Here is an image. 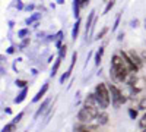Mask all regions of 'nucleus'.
I'll return each mask as SVG.
<instances>
[{
    "instance_id": "obj_1",
    "label": "nucleus",
    "mask_w": 146,
    "mask_h": 132,
    "mask_svg": "<svg viewBox=\"0 0 146 132\" xmlns=\"http://www.w3.org/2000/svg\"><path fill=\"white\" fill-rule=\"evenodd\" d=\"M95 97L100 104V109H102V110H105L110 106V103H111V92H110V88L104 82H100L95 87Z\"/></svg>"
},
{
    "instance_id": "obj_2",
    "label": "nucleus",
    "mask_w": 146,
    "mask_h": 132,
    "mask_svg": "<svg viewBox=\"0 0 146 132\" xmlns=\"http://www.w3.org/2000/svg\"><path fill=\"white\" fill-rule=\"evenodd\" d=\"M98 115H100L98 106H88V104H85L82 109L79 110V113H78V121L80 123H91L92 121H95Z\"/></svg>"
},
{
    "instance_id": "obj_3",
    "label": "nucleus",
    "mask_w": 146,
    "mask_h": 132,
    "mask_svg": "<svg viewBox=\"0 0 146 132\" xmlns=\"http://www.w3.org/2000/svg\"><path fill=\"white\" fill-rule=\"evenodd\" d=\"M108 88H110V92H111V103H113V106L115 107V109H118L121 104L126 103V97L115 85H110Z\"/></svg>"
},
{
    "instance_id": "obj_4",
    "label": "nucleus",
    "mask_w": 146,
    "mask_h": 132,
    "mask_svg": "<svg viewBox=\"0 0 146 132\" xmlns=\"http://www.w3.org/2000/svg\"><path fill=\"white\" fill-rule=\"evenodd\" d=\"M76 59H78V53L75 52V53H73L72 54V63H70V66H69V70L66 72V74L62 76V78H60V84H63L69 76H70V74H72V69H73V66H75V63H76Z\"/></svg>"
},
{
    "instance_id": "obj_5",
    "label": "nucleus",
    "mask_w": 146,
    "mask_h": 132,
    "mask_svg": "<svg viewBox=\"0 0 146 132\" xmlns=\"http://www.w3.org/2000/svg\"><path fill=\"white\" fill-rule=\"evenodd\" d=\"M47 90H48V84H44V85H42V88L38 91V92H36V95H35V97H34V103H36V101H40L42 97H44V94L47 92Z\"/></svg>"
},
{
    "instance_id": "obj_6",
    "label": "nucleus",
    "mask_w": 146,
    "mask_h": 132,
    "mask_svg": "<svg viewBox=\"0 0 146 132\" xmlns=\"http://www.w3.org/2000/svg\"><path fill=\"white\" fill-rule=\"evenodd\" d=\"M27 94H28V87H23V88H22V91H21V92L18 94V97H16V98H15L13 101H15L16 104L22 103L23 100H25V97H27Z\"/></svg>"
},
{
    "instance_id": "obj_7",
    "label": "nucleus",
    "mask_w": 146,
    "mask_h": 132,
    "mask_svg": "<svg viewBox=\"0 0 146 132\" xmlns=\"http://www.w3.org/2000/svg\"><path fill=\"white\" fill-rule=\"evenodd\" d=\"M96 122H98V125L108 123V115L107 113H100L98 116H96Z\"/></svg>"
},
{
    "instance_id": "obj_8",
    "label": "nucleus",
    "mask_w": 146,
    "mask_h": 132,
    "mask_svg": "<svg viewBox=\"0 0 146 132\" xmlns=\"http://www.w3.org/2000/svg\"><path fill=\"white\" fill-rule=\"evenodd\" d=\"M48 104H50V98H47V100H45V101H44V103L41 104V107H40L38 110H36V113L34 115V117H35V119H38V117H40V115H41V113H42V112L45 110V107H47Z\"/></svg>"
},
{
    "instance_id": "obj_9",
    "label": "nucleus",
    "mask_w": 146,
    "mask_h": 132,
    "mask_svg": "<svg viewBox=\"0 0 146 132\" xmlns=\"http://www.w3.org/2000/svg\"><path fill=\"white\" fill-rule=\"evenodd\" d=\"M102 54H104V47H100V50L96 52V54H95V65L96 66H100V63L102 60Z\"/></svg>"
},
{
    "instance_id": "obj_10",
    "label": "nucleus",
    "mask_w": 146,
    "mask_h": 132,
    "mask_svg": "<svg viewBox=\"0 0 146 132\" xmlns=\"http://www.w3.org/2000/svg\"><path fill=\"white\" fill-rule=\"evenodd\" d=\"M79 25H80V19L78 18V19H76V23H75V27H73V31H72V38H73V40H76V38H78V34H79Z\"/></svg>"
},
{
    "instance_id": "obj_11",
    "label": "nucleus",
    "mask_w": 146,
    "mask_h": 132,
    "mask_svg": "<svg viewBox=\"0 0 146 132\" xmlns=\"http://www.w3.org/2000/svg\"><path fill=\"white\" fill-rule=\"evenodd\" d=\"M129 54H130V57H131V60L135 62V63H136L139 68H140V66H142V59H140V57H139V56H137L135 52H130Z\"/></svg>"
},
{
    "instance_id": "obj_12",
    "label": "nucleus",
    "mask_w": 146,
    "mask_h": 132,
    "mask_svg": "<svg viewBox=\"0 0 146 132\" xmlns=\"http://www.w3.org/2000/svg\"><path fill=\"white\" fill-rule=\"evenodd\" d=\"M62 59L63 57H57V60H56V63H54V66H53V69H51V76H54L56 74H57V70H58V68H60V63H62Z\"/></svg>"
},
{
    "instance_id": "obj_13",
    "label": "nucleus",
    "mask_w": 146,
    "mask_h": 132,
    "mask_svg": "<svg viewBox=\"0 0 146 132\" xmlns=\"http://www.w3.org/2000/svg\"><path fill=\"white\" fill-rule=\"evenodd\" d=\"M94 13H95V10H92L91 13H89V18H88V21H86V32L92 28V19H94Z\"/></svg>"
},
{
    "instance_id": "obj_14",
    "label": "nucleus",
    "mask_w": 146,
    "mask_h": 132,
    "mask_svg": "<svg viewBox=\"0 0 146 132\" xmlns=\"http://www.w3.org/2000/svg\"><path fill=\"white\" fill-rule=\"evenodd\" d=\"M16 129V123L12 122V123H7L3 126V132H10V131H15Z\"/></svg>"
},
{
    "instance_id": "obj_15",
    "label": "nucleus",
    "mask_w": 146,
    "mask_h": 132,
    "mask_svg": "<svg viewBox=\"0 0 146 132\" xmlns=\"http://www.w3.org/2000/svg\"><path fill=\"white\" fill-rule=\"evenodd\" d=\"M40 18H41V13H34L31 18H28V19H27V25H31V23H32L34 21L40 19Z\"/></svg>"
},
{
    "instance_id": "obj_16",
    "label": "nucleus",
    "mask_w": 146,
    "mask_h": 132,
    "mask_svg": "<svg viewBox=\"0 0 146 132\" xmlns=\"http://www.w3.org/2000/svg\"><path fill=\"white\" fill-rule=\"evenodd\" d=\"M114 3H115V0H110V2H108V5H107V7L104 9V15H107V13H108V12H110V10H111V9H113V6H114Z\"/></svg>"
},
{
    "instance_id": "obj_17",
    "label": "nucleus",
    "mask_w": 146,
    "mask_h": 132,
    "mask_svg": "<svg viewBox=\"0 0 146 132\" xmlns=\"http://www.w3.org/2000/svg\"><path fill=\"white\" fill-rule=\"evenodd\" d=\"M62 38H63V32L60 31V32L57 34V43H56V46L58 47V49H60V47H62Z\"/></svg>"
},
{
    "instance_id": "obj_18",
    "label": "nucleus",
    "mask_w": 146,
    "mask_h": 132,
    "mask_svg": "<svg viewBox=\"0 0 146 132\" xmlns=\"http://www.w3.org/2000/svg\"><path fill=\"white\" fill-rule=\"evenodd\" d=\"M16 87H19V88H23V87H27V81H23V79H16Z\"/></svg>"
},
{
    "instance_id": "obj_19",
    "label": "nucleus",
    "mask_w": 146,
    "mask_h": 132,
    "mask_svg": "<svg viewBox=\"0 0 146 132\" xmlns=\"http://www.w3.org/2000/svg\"><path fill=\"white\" fill-rule=\"evenodd\" d=\"M139 128H142V129H145L146 128V113L143 115V117L140 119V122H139Z\"/></svg>"
},
{
    "instance_id": "obj_20",
    "label": "nucleus",
    "mask_w": 146,
    "mask_h": 132,
    "mask_svg": "<svg viewBox=\"0 0 146 132\" xmlns=\"http://www.w3.org/2000/svg\"><path fill=\"white\" fill-rule=\"evenodd\" d=\"M139 109H140V110H145V109H146V95L140 100V103H139Z\"/></svg>"
},
{
    "instance_id": "obj_21",
    "label": "nucleus",
    "mask_w": 146,
    "mask_h": 132,
    "mask_svg": "<svg viewBox=\"0 0 146 132\" xmlns=\"http://www.w3.org/2000/svg\"><path fill=\"white\" fill-rule=\"evenodd\" d=\"M129 116H130V119H136L137 112H136L135 109H129Z\"/></svg>"
},
{
    "instance_id": "obj_22",
    "label": "nucleus",
    "mask_w": 146,
    "mask_h": 132,
    "mask_svg": "<svg viewBox=\"0 0 146 132\" xmlns=\"http://www.w3.org/2000/svg\"><path fill=\"white\" fill-rule=\"evenodd\" d=\"M25 35H28V29H27V28H23V29H21V31L18 32V37H21V38H23Z\"/></svg>"
},
{
    "instance_id": "obj_23",
    "label": "nucleus",
    "mask_w": 146,
    "mask_h": 132,
    "mask_svg": "<svg viewBox=\"0 0 146 132\" xmlns=\"http://www.w3.org/2000/svg\"><path fill=\"white\" fill-rule=\"evenodd\" d=\"M66 49H67L66 46H62V47H60V54H58L60 57H64V56H66Z\"/></svg>"
},
{
    "instance_id": "obj_24",
    "label": "nucleus",
    "mask_w": 146,
    "mask_h": 132,
    "mask_svg": "<svg viewBox=\"0 0 146 132\" xmlns=\"http://www.w3.org/2000/svg\"><path fill=\"white\" fill-rule=\"evenodd\" d=\"M22 117H23V112H21V113H19V115H18V116H16V117L13 119V122H15V123H18V122L21 121Z\"/></svg>"
},
{
    "instance_id": "obj_25",
    "label": "nucleus",
    "mask_w": 146,
    "mask_h": 132,
    "mask_svg": "<svg viewBox=\"0 0 146 132\" xmlns=\"http://www.w3.org/2000/svg\"><path fill=\"white\" fill-rule=\"evenodd\" d=\"M118 23H120V15L117 16V19H115V22H114V27H113V31H115V29L118 28Z\"/></svg>"
},
{
    "instance_id": "obj_26",
    "label": "nucleus",
    "mask_w": 146,
    "mask_h": 132,
    "mask_svg": "<svg viewBox=\"0 0 146 132\" xmlns=\"http://www.w3.org/2000/svg\"><path fill=\"white\" fill-rule=\"evenodd\" d=\"M107 31H108V29H107V28H104V29H102L98 35H96V38H102V35H105V32H107Z\"/></svg>"
},
{
    "instance_id": "obj_27",
    "label": "nucleus",
    "mask_w": 146,
    "mask_h": 132,
    "mask_svg": "<svg viewBox=\"0 0 146 132\" xmlns=\"http://www.w3.org/2000/svg\"><path fill=\"white\" fill-rule=\"evenodd\" d=\"M16 7H18V9H22V7H23V5H22L21 0H18V5H16Z\"/></svg>"
},
{
    "instance_id": "obj_28",
    "label": "nucleus",
    "mask_w": 146,
    "mask_h": 132,
    "mask_svg": "<svg viewBox=\"0 0 146 132\" xmlns=\"http://www.w3.org/2000/svg\"><path fill=\"white\" fill-rule=\"evenodd\" d=\"M123 37H124V32H120L118 37H117V40H123Z\"/></svg>"
},
{
    "instance_id": "obj_29",
    "label": "nucleus",
    "mask_w": 146,
    "mask_h": 132,
    "mask_svg": "<svg viewBox=\"0 0 146 132\" xmlns=\"http://www.w3.org/2000/svg\"><path fill=\"white\" fill-rule=\"evenodd\" d=\"M13 52H15V49H13V47H9V49H7V53H9V54H12Z\"/></svg>"
},
{
    "instance_id": "obj_30",
    "label": "nucleus",
    "mask_w": 146,
    "mask_h": 132,
    "mask_svg": "<svg viewBox=\"0 0 146 132\" xmlns=\"http://www.w3.org/2000/svg\"><path fill=\"white\" fill-rule=\"evenodd\" d=\"M34 9V5H29V6H27V10H32Z\"/></svg>"
},
{
    "instance_id": "obj_31",
    "label": "nucleus",
    "mask_w": 146,
    "mask_h": 132,
    "mask_svg": "<svg viewBox=\"0 0 146 132\" xmlns=\"http://www.w3.org/2000/svg\"><path fill=\"white\" fill-rule=\"evenodd\" d=\"M57 3H60V5H63V3H64V0H57Z\"/></svg>"
},
{
    "instance_id": "obj_32",
    "label": "nucleus",
    "mask_w": 146,
    "mask_h": 132,
    "mask_svg": "<svg viewBox=\"0 0 146 132\" xmlns=\"http://www.w3.org/2000/svg\"><path fill=\"white\" fill-rule=\"evenodd\" d=\"M145 28H146V19H145Z\"/></svg>"
}]
</instances>
